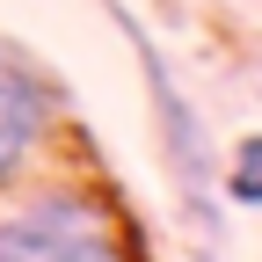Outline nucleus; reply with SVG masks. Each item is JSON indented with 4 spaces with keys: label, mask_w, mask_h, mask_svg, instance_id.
Returning <instances> with one entry per match:
<instances>
[{
    "label": "nucleus",
    "mask_w": 262,
    "mask_h": 262,
    "mask_svg": "<svg viewBox=\"0 0 262 262\" xmlns=\"http://www.w3.org/2000/svg\"><path fill=\"white\" fill-rule=\"evenodd\" d=\"M110 15H117L124 37H131V51H139V73H146V88H153V117H160V139H168V168H175V182H182V196H189V219L204 226V233H219V160H211L204 124H196L189 95L175 88L168 58L153 51V37H146V29L131 22L124 8H110Z\"/></svg>",
    "instance_id": "f257e3e1"
},
{
    "label": "nucleus",
    "mask_w": 262,
    "mask_h": 262,
    "mask_svg": "<svg viewBox=\"0 0 262 262\" xmlns=\"http://www.w3.org/2000/svg\"><path fill=\"white\" fill-rule=\"evenodd\" d=\"M0 262H124L102 211L80 196H37L0 219Z\"/></svg>",
    "instance_id": "f03ea898"
},
{
    "label": "nucleus",
    "mask_w": 262,
    "mask_h": 262,
    "mask_svg": "<svg viewBox=\"0 0 262 262\" xmlns=\"http://www.w3.org/2000/svg\"><path fill=\"white\" fill-rule=\"evenodd\" d=\"M37 139H44V95L15 66H0V182L37 153Z\"/></svg>",
    "instance_id": "7ed1b4c3"
},
{
    "label": "nucleus",
    "mask_w": 262,
    "mask_h": 262,
    "mask_svg": "<svg viewBox=\"0 0 262 262\" xmlns=\"http://www.w3.org/2000/svg\"><path fill=\"white\" fill-rule=\"evenodd\" d=\"M219 189L233 196V204H248V211L262 204V131H255V139H241V146H233V168L219 175Z\"/></svg>",
    "instance_id": "20e7f679"
}]
</instances>
